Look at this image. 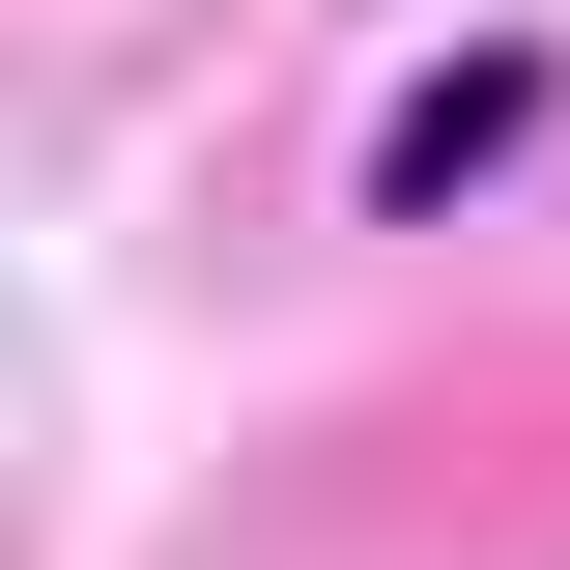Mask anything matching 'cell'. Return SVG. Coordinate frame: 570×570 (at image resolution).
I'll list each match as a JSON object with an SVG mask.
<instances>
[{
  "instance_id": "6da1fadb",
  "label": "cell",
  "mask_w": 570,
  "mask_h": 570,
  "mask_svg": "<svg viewBox=\"0 0 570 570\" xmlns=\"http://www.w3.org/2000/svg\"><path fill=\"white\" fill-rule=\"evenodd\" d=\"M513 115H542V58H456V86H400V142H371V200H456V171H485Z\"/></svg>"
}]
</instances>
